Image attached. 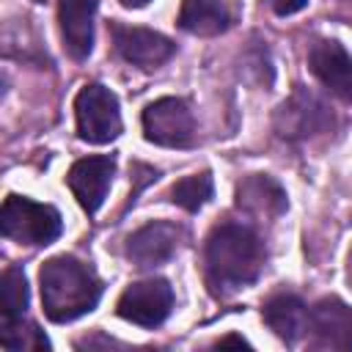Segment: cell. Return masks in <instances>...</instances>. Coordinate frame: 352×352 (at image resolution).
I'll return each instance as SVG.
<instances>
[{"label":"cell","mask_w":352,"mask_h":352,"mask_svg":"<svg viewBox=\"0 0 352 352\" xmlns=\"http://www.w3.org/2000/svg\"><path fill=\"white\" fill-rule=\"evenodd\" d=\"M214 192V182H212V173L209 170H201V173H192V176H184L179 179L173 187H170V201L187 212H198Z\"/></svg>","instance_id":"ac0fdd59"},{"label":"cell","mask_w":352,"mask_h":352,"mask_svg":"<svg viewBox=\"0 0 352 352\" xmlns=\"http://www.w3.org/2000/svg\"><path fill=\"white\" fill-rule=\"evenodd\" d=\"M44 314L63 324L82 314H91L102 297V280L96 272L74 256H52L38 272Z\"/></svg>","instance_id":"7a4b0ae2"},{"label":"cell","mask_w":352,"mask_h":352,"mask_svg":"<svg viewBox=\"0 0 352 352\" xmlns=\"http://www.w3.org/2000/svg\"><path fill=\"white\" fill-rule=\"evenodd\" d=\"M36 3H44V0H36Z\"/></svg>","instance_id":"cb8c5ba5"},{"label":"cell","mask_w":352,"mask_h":352,"mask_svg":"<svg viewBox=\"0 0 352 352\" xmlns=\"http://www.w3.org/2000/svg\"><path fill=\"white\" fill-rule=\"evenodd\" d=\"M182 239H184V231L176 223L151 220L143 228H138L135 234H129V239H126V258L135 267H140V270L160 267V264H165L168 258L176 256Z\"/></svg>","instance_id":"ba28073f"},{"label":"cell","mask_w":352,"mask_h":352,"mask_svg":"<svg viewBox=\"0 0 352 352\" xmlns=\"http://www.w3.org/2000/svg\"><path fill=\"white\" fill-rule=\"evenodd\" d=\"M330 126H333L330 107L314 94H308L302 85H297L275 113V132L283 140H308L319 132H327Z\"/></svg>","instance_id":"8992f818"},{"label":"cell","mask_w":352,"mask_h":352,"mask_svg":"<svg viewBox=\"0 0 352 352\" xmlns=\"http://www.w3.org/2000/svg\"><path fill=\"white\" fill-rule=\"evenodd\" d=\"M176 22L192 36H220L234 25V14L223 0H182Z\"/></svg>","instance_id":"9a60e30c"},{"label":"cell","mask_w":352,"mask_h":352,"mask_svg":"<svg viewBox=\"0 0 352 352\" xmlns=\"http://www.w3.org/2000/svg\"><path fill=\"white\" fill-rule=\"evenodd\" d=\"M261 316L286 344H294L302 333H308V308L297 294H275L261 308Z\"/></svg>","instance_id":"2e32d148"},{"label":"cell","mask_w":352,"mask_h":352,"mask_svg":"<svg viewBox=\"0 0 352 352\" xmlns=\"http://www.w3.org/2000/svg\"><path fill=\"white\" fill-rule=\"evenodd\" d=\"M308 63L330 94L352 104V55L336 38H319L308 52Z\"/></svg>","instance_id":"7c38bea8"},{"label":"cell","mask_w":352,"mask_h":352,"mask_svg":"<svg viewBox=\"0 0 352 352\" xmlns=\"http://www.w3.org/2000/svg\"><path fill=\"white\" fill-rule=\"evenodd\" d=\"M236 206L248 214L278 217L286 212V190L267 173H250L236 184Z\"/></svg>","instance_id":"5bb4252c"},{"label":"cell","mask_w":352,"mask_h":352,"mask_svg":"<svg viewBox=\"0 0 352 352\" xmlns=\"http://www.w3.org/2000/svg\"><path fill=\"white\" fill-rule=\"evenodd\" d=\"M148 0H121V6H126V8H143Z\"/></svg>","instance_id":"7402d4cb"},{"label":"cell","mask_w":352,"mask_h":352,"mask_svg":"<svg viewBox=\"0 0 352 352\" xmlns=\"http://www.w3.org/2000/svg\"><path fill=\"white\" fill-rule=\"evenodd\" d=\"M346 278H349V283H352V250H349V261H346Z\"/></svg>","instance_id":"603a6c76"},{"label":"cell","mask_w":352,"mask_h":352,"mask_svg":"<svg viewBox=\"0 0 352 352\" xmlns=\"http://www.w3.org/2000/svg\"><path fill=\"white\" fill-rule=\"evenodd\" d=\"M143 135L148 143L168 148H187L195 140V118L184 99L162 96L143 110Z\"/></svg>","instance_id":"5b68a950"},{"label":"cell","mask_w":352,"mask_h":352,"mask_svg":"<svg viewBox=\"0 0 352 352\" xmlns=\"http://www.w3.org/2000/svg\"><path fill=\"white\" fill-rule=\"evenodd\" d=\"M113 173H116L113 157H82L69 168L66 184L88 214H96L99 206L104 204L107 190L113 184Z\"/></svg>","instance_id":"30bf717a"},{"label":"cell","mask_w":352,"mask_h":352,"mask_svg":"<svg viewBox=\"0 0 352 352\" xmlns=\"http://www.w3.org/2000/svg\"><path fill=\"white\" fill-rule=\"evenodd\" d=\"M0 344H3V349H8V352H22V349H50L47 336H44L36 324H22V322L3 324V327H0Z\"/></svg>","instance_id":"d6986e66"},{"label":"cell","mask_w":352,"mask_h":352,"mask_svg":"<svg viewBox=\"0 0 352 352\" xmlns=\"http://www.w3.org/2000/svg\"><path fill=\"white\" fill-rule=\"evenodd\" d=\"M267 3L278 16H292L308 6V0H267Z\"/></svg>","instance_id":"ffe728a7"},{"label":"cell","mask_w":352,"mask_h":352,"mask_svg":"<svg viewBox=\"0 0 352 352\" xmlns=\"http://www.w3.org/2000/svg\"><path fill=\"white\" fill-rule=\"evenodd\" d=\"M0 231L6 239L41 248L60 236L63 220L60 212L50 204H38L25 195H8L0 209Z\"/></svg>","instance_id":"3957f363"},{"label":"cell","mask_w":352,"mask_h":352,"mask_svg":"<svg viewBox=\"0 0 352 352\" xmlns=\"http://www.w3.org/2000/svg\"><path fill=\"white\" fill-rule=\"evenodd\" d=\"M204 261L209 292L214 297H228L258 278L267 250L253 228L242 223H220L206 236Z\"/></svg>","instance_id":"6da1fadb"},{"label":"cell","mask_w":352,"mask_h":352,"mask_svg":"<svg viewBox=\"0 0 352 352\" xmlns=\"http://www.w3.org/2000/svg\"><path fill=\"white\" fill-rule=\"evenodd\" d=\"M74 118H77V135L85 143L104 146L121 135V110L118 96L99 85L88 82L74 96Z\"/></svg>","instance_id":"277c9868"},{"label":"cell","mask_w":352,"mask_h":352,"mask_svg":"<svg viewBox=\"0 0 352 352\" xmlns=\"http://www.w3.org/2000/svg\"><path fill=\"white\" fill-rule=\"evenodd\" d=\"M217 346H248V349H250V344H248L242 336H223V338L217 341Z\"/></svg>","instance_id":"44dd1931"},{"label":"cell","mask_w":352,"mask_h":352,"mask_svg":"<svg viewBox=\"0 0 352 352\" xmlns=\"http://www.w3.org/2000/svg\"><path fill=\"white\" fill-rule=\"evenodd\" d=\"M170 308H173V289L165 278H148V280L129 283L116 302L118 316L140 327L162 324L170 316Z\"/></svg>","instance_id":"52a82bcc"},{"label":"cell","mask_w":352,"mask_h":352,"mask_svg":"<svg viewBox=\"0 0 352 352\" xmlns=\"http://www.w3.org/2000/svg\"><path fill=\"white\" fill-rule=\"evenodd\" d=\"M308 330L319 349H352V308L338 297H324L308 308Z\"/></svg>","instance_id":"8fae6325"},{"label":"cell","mask_w":352,"mask_h":352,"mask_svg":"<svg viewBox=\"0 0 352 352\" xmlns=\"http://www.w3.org/2000/svg\"><path fill=\"white\" fill-rule=\"evenodd\" d=\"M110 30H113V41H116L118 55L132 66L157 69L165 60H170L176 52V44L157 30L129 28V25H110Z\"/></svg>","instance_id":"9c48e42d"},{"label":"cell","mask_w":352,"mask_h":352,"mask_svg":"<svg viewBox=\"0 0 352 352\" xmlns=\"http://www.w3.org/2000/svg\"><path fill=\"white\" fill-rule=\"evenodd\" d=\"M28 280L25 272L19 267H6L3 280H0V314H3V324H14L22 322L25 311H28Z\"/></svg>","instance_id":"e0dca14e"},{"label":"cell","mask_w":352,"mask_h":352,"mask_svg":"<svg viewBox=\"0 0 352 352\" xmlns=\"http://www.w3.org/2000/svg\"><path fill=\"white\" fill-rule=\"evenodd\" d=\"M99 0H60L58 25L66 52L74 60H85L94 50V16Z\"/></svg>","instance_id":"4fadbf2b"}]
</instances>
